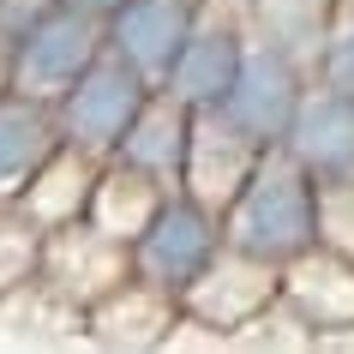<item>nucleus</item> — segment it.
Masks as SVG:
<instances>
[{"instance_id": "obj_1", "label": "nucleus", "mask_w": 354, "mask_h": 354, "mask_svg": "<svg viewBox=\"0 0 354 354\" xmlns=\"http://www.w3.org/2000/svg\"><path fill=\"white\" fill-rule=\"evenodd\" d=\"M223 241L270 264H288L313 246V174L282 145L264 150L241 192L223 205Z\"/></svg>"}, {"instance_id": "obj_2", "label": "nucleus", "mask_w": 354, "mask_h": 354, "mask_svg": "<svg viewBox=\"0 0 354 354\" xmlns=\"http://www.w3.org/2000/svg\"><path fill=\"white\" fill-rule=\"evenodd\" d=\"M150 91H156L150 78H138L120 55L102 48V55L55 96L60 145H78V150H91V156H109V150L120 145V132L132 127V114L145 109Z\"/></svg>"}, {"instance_id": "obj_3", "label": "nucleus", "mask_w": 354, "mask_h": 354, "mask_svg": "<svg viewBox=\"0 0 354 354\" xmlns=\"http://www.w3.org/2000/svg\"><path fill=\"white\" fill-rule=\"evenodd\" d=\"M216 246H223V216L174 187V192H162V205L150 210V223L127 241V252H132V277L156 282V288H168L180 300V288L210 264Z\"/></svg>"}, {"instance_id": "obj_4", "label": "nucleus", "mask_w": 354, "mask_h": 354, "mask_svg": "<svg viewBox=\"0 0 354 354\" xmlns=\"http://www.w3.org/2000/svg\"><path fill=\"white\" fill-rule=\"evenodd\" d=\"M109 48L102 37V19L91 12H78L66 0H55L48 12H42L30 30H24L12 48H6V66H12V91L24 96H42V102H55L66 84H73L96 55Z\"/></svg>"}, {"instance_id": "obj_5", "label": "nucleus", "mask_w": 354, "mask_h": 354, "mask_svg": "<svg viewBox=\"0 0 354 354\" xmlns=\"http://www.w3.org/2000/svg\"><path fill=\"white\" fill-rule=\"evenodd\" d=\"M300 96H306V73L295 66V55L277 48V42H259V48L241 55L234 84L223 91L216 109H223L252 145L270 150V145H282V132H288V120H295Z\"/></svg>"}, {"instance_id": "obj_6", "label": "nucleus", "mask_w": 354, "mask_h": 354, "mask_svg": "<svg viewBox=\"0 0 354 354\" xmlns=\"http://www.w3.org/2000/svg\"><path fill=\"white\" fill-rule=\"evenodd\" d=\"M277 270L282 264L252 259V252H241V246L223 241L216 252H210V264L180 288V313L228 342L252 313H264V306L277 300Z\"/></svg>"}, {"instance_id": "obj_7", "label": "nucleus", "mask_w": 354, "mask_h": 354, "mask_svg": "<svg viewBox=\"0 0 354 354\" xmlns=\"http://www.w3.org/2000/svg\"><path fill=\"white\" fill-rule=\"evenodd\" d=\"M120 277H132V252L127 241H114L102 234L96 223H60L42 234V270H37V288L60 300V306H73L84 313L96 295H109Z\"/></svg>"}, {"instance_id": "obj_8", "label": "nucleus", "mask_w": 354, "mask_h": 354, "mask_svg": "<svg viewBox=\"0 0 354 354\" xmlns=\"http://www.w3.org/2000/svg\"><path fill=\"white\" fill-rule=\"evenodd\" d=\"M259 156H264V145H252L223 109H192L187 156H180V192L223 216V205L241 192V180L252 174Z\"/></svg>"}, {"instance_id": "obj_9", "label": "nucleus", "mask_w": 354, "mask_h": 354, "mask_svg": "<svg viewBox=\"0 0 354 354\" xmlns=\"http://www.w3.org/2000/svg\"><path fill=\"white\" fill-rule=\"evenodd\" d=\"M192 24H198V0H120L102 19V37H109V55H120L138 78L162 84Z\"/></svg>"}, {"instance_id": "obj_10", "label": "nucleus", "mask_w": 354, "mask_h": 354, "mask_svg": "<svg viewBox=\"0 0 354 354\" xmlns=\"http://www.w3.org/2000/svg\"><path fill=\"white\" fill-rule=\"evenodd\" d=\"M282 150L295 156L313 180H354V96L306 84L295 120L282 132Z\"/></svg>"}, {"instance_id": "obj_11", "label": "nucleus", "mask_w": 354, "mask_h": 354, "mask_svg": "<svg viewBox=\"0 0 354 354\" xmlns=\"http://www.w3.org/2000/svg\"><path fill=\"white\" fill-rule=\"evenodd\" d=\"M277 300L306 324V330H336L354 324V259L330 252V246H306L277 270Z\"/></svg>"}, {"instance_id": "obj_12", "label": "nucleus", "mask_w": 354, "mask_h": 354, "mask_svg": "<svg viewBox=\"0 0 354 354\" xmlns=\"http://www.w3.org/2000/svg\"><path fill=\"white\" fill-rule=\"evenodd\" d=\"M78 318H84V330L102 348H162L174 318H180V300L168 295V288H156V282H145V277H120L109 295H96Z\"/></svg>"}, {"instance_id": "obj_13", "label": "nucleus", "mask_w": 354, "mask_h": 354, "mask_svg": "<svg viewBox=\"0 0 354 354\" xmlns=\"http://www.w3.org/2000/svg\"><path fill=\"white\" fill-rule=\"evenodd\" d=\"M241 55H246V42H241V30H234V24L198 19L156 91H168L174 102H187V109H216V102H223V91L234 84Z\"/></svg>"}, {"instance_id": "obj_14", "label": "nucleus", "mask_w": 354, "mask_h": 354, "mask_svg": "<svg viewBox=\"0 0 354 354\" xmlns=\"http://www.w3.org/2000/svg\"><path fill=\"white\" fill-rule=\"evenodd\" d=\"M187 127H192V109L174 102L168 91H150L145 109L132 114V127L120 132V145L109 150L114 162L150 174L156 187H180V156H187Z\"/></svg>"}, {"instance_id": "obj_15", "label": "nucleus", "mask_w": 354, "mask_h": 354, "mask_svg": "<svg viewBox=\"0 0 354 354\" xmlns=\"http://www.w3.org/2000/svg\"><path fill=\"white\" fill-rule=\"evenodd\" d=\"M96 168H102V156H91V150H78V145H55V150H48V162H42L37 174L19 187L12 205H19L42 234L60 228V223H78L84 205H91Z\"/></svg>"}, {"instance_id": "obj_16", "label": "nucleus", "mask_w": 354, "mask_h": 354, "mask_svg": "<svg viewBox=\"0 0 354 354\" xmlns=\"http://www.w3.org/2000/svg\"><path fill=\"white\" fill-rule=\"evenodd\" d=\"M60 145L55 102L24 91H0V198H19V187L48 162V150Z\"/></svg>"}, {"instance_id": "obj_17", "label": "nucleus", "mask_w": 354, "mask_h": 354, "mask_svg": "<svg viewBox=\"0 0 354 354\" xmlns=\"http://www.w3.org/2000/svg\"><path fill=\"white\" fill-rule=\"evenodd\" d=\"M162 192H174V187H156L150 174L102 156L96 187H91V205H84V223H96L102 234H114V241H132V234L150 223V210L162 205Z\"/></svg>"}, {"instance_id": "obj_18", "label": "nucleus", "mask_w": 354, "mask_h": 354, "mask_svg": "<svg viewBox=\"0 0 354 354\" xmlns=\"http://www.w3.org/2000/svg\"><path fill=\"white\" fill-rule=\"evenodd\" d=\"M37 270H42V228L12 198H0V300L19 288H37Z\"/></svg>"}, {"instance_id": "obj_19", "label": "nucleus", "mask_w": 354, "mask_h": 354, "mask_svg": "<svg viewBox=\"0 0 354 354\" xmlns=\"http://www.w3.org/2000/svg\"><path fill=\"white\" fill-rule=\"evenodd\" d=\"M313 241L354 259V180H313Z\"/></svg>"}, {"instance_id": "obj_20", "label": "nucleus", "mask_w": 354, "mask_h": 354, "mask_svg": "<svg viewBox=\"0 0 354 354\" xmlns=\"http://www.w3.org/2000/svg\"><path fill=\"white\" fill-rule=\"evenodd\" d=\"M318 78H324V91L354 96V6L330 24V37H324V60H318Z\"/></svg>"}, {"instance_id": "obj_21", "label": "nucleus", "mask_w": 354, "mask_h": 354, "mask_svg": "<svg viewBox=\"0 0 354 354\" xmlns=\"http://www.w3.org/2000/svg\"><path fill=\"white\" fill-rule=\"evenodd\" d=\"M66 6H78V12H91V19H109V12L120 6V0H66Z\"/></svg>"}, {"instance_id": "obj_22", "label": "nucleus", "mask_w": 354, "mask_h": 354, "mask_svg": "<svg viewBox=\"0 0 354 354\" xmlns=\"http://www.w3.org/2000/svg\"><path fill=\"white\" fill-rule=\"evenodd\" d=\"M0 91H12V66H6V42H0Z\"/></svg>"}]
</instances>
